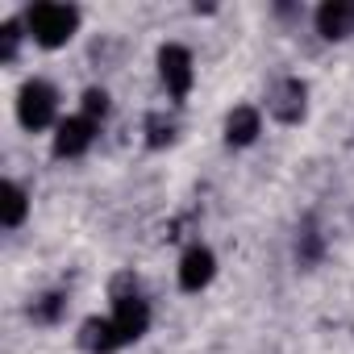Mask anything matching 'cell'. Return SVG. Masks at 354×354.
I'll return each mask as SVG.
<instances>
[{
    "label": "cell",
    "mask_w": 354,
    "mask_h": 354,
    "mask_svg": "<svg viewBox=\"0 0 354 354\" xmlns=\"http://www.w3.org/2000/svg\"><path fill=\"white\" fill-rule=\"evenodd\" d=\"M158 75H162V88L171 92V100H184L192 88V55L184 46H162L158 50Z\"/></svg>",
    "instance_id": "277c9868"
},
{
    "label": "cell",
    "mask_w": 354,
    "mask_h": 354,
    "mask_svg": "<svg viewBox=\"0 0 354 354\" xmlns=\"http://www.w3.org/2000/svg\"><path fill=\"white\" fill-rule=\"evenodd\" d=\"M63 313H67V296H63V292H50V296H42V300L30 304V317H34L38 325H55Z\"/></svg>",
    "instance_id": "8fae6325"
},
{
    "label": "cell",
    "mask_w": 354,
    "mask_h": 354,
    "mask_svg": "<svg viewBox=\"0 0 354 354\" xmlns=\"http://www.w3.org/2000/svg\"><path fill=\"white\" fill-rule=\"evenodd\" d=\"M113 329H117V342L125 346V342H138L142 333H146V325H150V308H146V300L138 296V288H133V279L129 275H121L117 283H113Z\"/></svg>",
    "instance_id": "6da1fadb"
},
{
    "label": "cell",
    "mask_w": 354,
    "mask_h": 354,
    "mask_svg": "<svg viewBox=\"0 0 354 354\" xmlns=\"http://www.w3.org/2000/svg\"><path fill=\"white\" fill-rule=\"evenodd\" d=\"M296 259L300 263H317L321 259V234L313 230V221L300 230V238H296Z\"/></svg>",
    "instance_id": "5bb4252c"
},
{
    "label": "cell",
    "mask_w": 354,
    "mask_h": 354,
    "mask_svg": "<svg viewBox=\"0 0 354 354\" xmlns=\"http://www.w3.org/2000/svg\"><path fill=\"white\" fill-rule=\"evenodd\" d=\"M213 271H217V259H213V250H205V246H192V250L184 254V263H180V288H184V292H201V288H209Z\"/></svg>",
    "instance_id": "52a82bcc"
},
{
    "label": "cell",
    "mask_w": 354,
    "mask_h": 354,
    "mask_svg": "<svg viewBox=\"0 0 354 354\" xmlns=\"http://www.w3.org/2000/svg\"><path fill=\"white\" fill-rule=\"evenodd\" d=\"M259 129H263L259 109L242 104V109H234V113H230V121H225V142H230V146H250V142L259 138Z\"/></svg>",
    "instance_id": "9c48e42d"
},
{
    "label": "cell",
    "mask_w": 354,
    "mask_h": 354,
    "mask_svg": "<svg viewBox=\"0 0 354 354\" xmlns=\"http://www.w3.org/2000/svg\"><path fill=\"white\" fill-rule=\"evenodd\" d=\"M175 138V121H167L162 113H154V117H146V142L158 150V146H167Z\"/></svg>",
    "instance_id": "4fadbf2b"
},
{
    "label": "cell",
    "mask_w": 354,
    "mask_h": 354,
    "mask_svg": "<svg viewBox=\"0 0 354 354\" xmlns=\"http://www.w3.org/2000/svg\"><path fill=\"white\" fill-rule=\"evenodd\" d=\"M26 26H30V34H34L38 46H50L55 50V46H63V42L75 38L80 9H71V5H34L26 13Z\"/></svg>",
    "instance_id": "7a4b0ae2"
},
{
    "label": "cell",
    "mask_w": 354,
    "mask_h": 354,
    "mask_svg": "<svg viewBox=\"0 0 354 354\" xmlns=\"http://www.w3.org/2000/svg\"><path fill=\"white\" fill-rule=\"evenodd\" d=\"M26 209H30L26 192L9 180V184H5V230H17V225L26 221Z\"/></svg>",
    "instance_id": "7c38bea8"
},
{
    "label": "cell",
    "mask_w": 354,
    "mask_h": 354,
    "mask_svg": "<svg viewBox=\"0 0 354 354\" xmlns=\"http://www.w3.org/2000/svg\"><path fill=\"white\" fill-rule=\"evenodd\" d=\"M304 96H308V88H304L300 80H279V84L267 92V109H271L275 121L296 125V121L304 117Z\"/></svg>",
    "instance_id": "5b68a950"
},
{
    "label": "cell",
    "mask_w": 354,
    "mask_h": 354,
    "mask_svg": "<svg viewBox=\"0 0 354 354\" xmlns=\"http://www.w3.org/2000/svg\"><path fill=\"white\" fill-rule=\"evenodd\" d=\"M0 42H5V46H0V55L13 59L17 55V42H21V26L17 21H5V26H0Z\"/></svg>",
    "instance_id": "2e32d148"
},
{
    "label": "cell",
    "mask_w": 354,
    "mask_h": 354,
    "mask_svg": "<svg viewBox=\"0 0 354 354\" xmlns=\"http://www.w3.org/2000/svg\"><path fill=\"white\" fill-rule=\"evenodd\" d=\"M80 346L84 350H92V354H113V350H121V342H117V329H113V321L104 317V321H88L84 329H80Z\"/></svg>",
    "instance_id": "30bf717a"
},
{
    "label": "cell",
    "mask_w": 354,
    "mask_h": 354,
    "mask_svg": "<svg viewBox=\"0 0 354 354\" xmlns=\"http://www.w3.org/2000/svg\"><path fill=\"white\" fill-rule=\"evenodd\" d=\"M55 109H59V96L46 80H30L17 96V117L26 129H46L55 121Z\"/></svg>",
    "instance_id": "3957f363"
},
{
    "label": "cell",
    "mask_w": 354,
    "mask_h": 354,
    "mask_svg": "<svg viewBox=\"0 0 354 354\" xmlns=\"http://www.w3.org/2000/svg\"><path fill=\"white\" fill-rule=\"evenodd\" d=\"M104 113H109V92H104V88H88V92H84V117L100 121Z\"/></svg>",
    "instance_id": "9a60e30c"
},
{
    "label": "cell",
    "mask_w": 354,
    "mask_h": 354,
    "mask_svg": "<svg viewBox=\"0 0 354 354\" xmlns=\"http://www.w3.org/2000/svg\"><path fill=\"white\" fill-rule=\"evenodd\" d=\"M92 138H96V121L92 117H67L63 125H59V133H55V154L59 158H75V154H84L88 146H92Z\"/></svg>",
    "instance_id": "8992f818"
},
{
    "label": "cell",
    "mask_w": 354,
    "mask_h": 354,
    "mask_svg": "<svg viewBox=\"0 0 354 354\" xmlns=\"http://www.w3.org/2000/svg\"><path fill=\"white\" fill-rule=\"evenodd\" d=\"M317 30L325 38H350L354 34V0H325L317 9Z\"/></svg>",
    "instance_id": "ba28073f"
}]
</instances>
